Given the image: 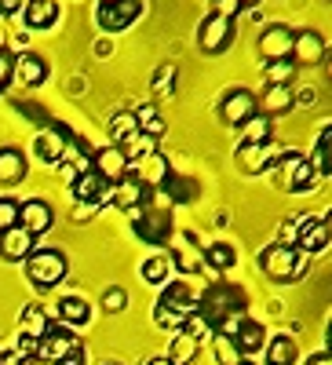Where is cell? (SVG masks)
I'll return each instance as SVG.
<instances>
[{"label":"cell","mask_w":332,"mask_h":365,"mask_svg":"<svg viewBox=\"0 0 332 365\" xmlns=\"http://www.w3.org/2000/svg\"><path fill=\"white\" fill-rule=\"evenodd\" d=\"M249 311V296L241 292L237 285L216 282L208 285L204 296H197V318L204 322L208 332H230Z\"/></svg>","instance_id":"1"},{"label":"cell","mask_w":332,"mask_h":365,"mask_svg":"<svg viewBox=\"0 0 332 365\" xmlns=\"http://www.w3.org/2000/svg\"><path fill=\"white\" fill-rule=\"evenodd\" d=\"M37 358L55 361V365H84V344L73 336V329L63 322H51V329L44 332V340L37 344Z\"/></svg>","instance_id":"2"},{"label":"cell","mask_w":332,"mask_h":365,"mask_svg":"<svg viewBox=\"0 0 332 365\" xmlns=\"http://www.w3.org/2000/svg\"><path fill=\"white\" fill-rule=\"evenodd\" d=\"M259 270L274 282H296L307 274V256L289 249V245H266L259 252Z\"/></svg>","instance_id":"3"},{"label":"cell","mask_w":332,"mask_h":365,"mask_svg":"<svg viewBox=\"0 0 332 365\" xmlns=\"http://www.w3.org/2000/svg\"><path fill=\"white\" fill-rule=\"evenodd\" d=\"M70 274V263L58 249H33V256L26 259V278L37 289H55Z\"/></svg>","instance_id":"4"},{"label":"cell","mask_w":332,"mask_h":365,"mask_svg":"<svg viewBox=\"0 0 332 365\" xmlns=\"http://www.w3.org/2000/svg\"><path fill=\"white\" fill-rule=\"evenodd\" d=\"M270 168H274V175H278V187L289 190V194H304V190H311L314 182H318L311 161L299 158V154H292V150H281L278 161L270 165Z\"/></svg>","instance_id":"5"},{"label":"cell","mask_w":332,"mask_h":365,"mask_svg":"<svg viewBox=\"0 0 332 365\" xmlns=\"http://www.w3.org/2000/svg\"><path fill=\"white\" fill-rule=\"evenodd\" d=\"M132 220H135V234L146 241V245H165V241L175 234L172 230V216L168 208H132Z\"/></svg>","instance_id":"6"},{"label":"cell","mask_w":332,"mask_h":365,"mask_svg":"<svg viewBox=\"0 0 332 365\" xmlns=\"http://www.w3.org/2000/svg\"><path fill=\"white\" fill-rule=\"evenodd\" d=\"M230 41H234V19L223 15V11L208 15V19L201 22V29H197V44H201V51H208V55L227 51Z\"/></svg>","instance_id":"7"},{"label":"cell","mask_w":332,"mask_h":365,"mask_svg":"<svg viewBox=\"0 0 332 365\" xmlns=\"http://www.w3.org/2000/svg\"><path fill=\"white\" fill-rule=\"evenodd\" d=\"M219 117H223V125L241 128L245 120L256 117V96H252V91H245V88H230L227 96H223V103H219Z\"/></svg>","instance_id":"8"},{"label":"cell","mask_w":332,"mask_h":365,"mask_svg":"<svg viewBox=\"0 0 332 365\" xmlns=\"http://www.w3.org/2000/svg\"><path fill=\"white\" fill-rule=\"evenodd\" d=\"M278 154H281V146L274 139H266V143H241L237 165L245 168L249 175H259V172H270V165L278 161Z\"/></svg>","instance_id":"9"},{"label":"cell","mask_w":332,"mask_h":365,"mask_svg":"<svg viewBox=\"0 0 332 365\" xmlns=\"http://www.w3.org/2000/svg\"><path fill=\"white\" fill-rule=\"evenodd\" d=\"M289 58L296 66H318L325 58V37L318 34V29H299V34H292Z\"/></svg>","instance_id":"10"},{"label":"cell","mask_w":332,"mask_h":365,"mask_svg":"<svg viewBox=\"0 0 332 365\" xmlns=\"http://www.w3.org/2000/svg\"><path fill=\"white\" fill-rule=\"evenodd\" d=\"M328 249V216H311V220H299V234H296V252L314 256Z\"/></svg>","instance_id":"11"},{"label":"cell","mask_w":332,"mask_h":365,"mask_svg":"<svg viewBox=\"0 0 332 365\" xmlns=\"http://www.w3.org/2000/svg\"><path fill=\"white\" fill-rule=\"evenodd\" d=\"M51 223H55V212H51V205H48V201L29 197V201H22V205H19V227H22V230H29L33 237L48 234V230H51Z\"/></svg>","instance_id":"12"},{"label":"cell","mask_w":332,"mask_h":365,"mask_svg":"<svg viewBox=\"0 0 332 365\" xmlns=\"http://www.w3.org/2000/svg\"><path fill=\"white\" fill-rule=\"evenodd\" d=\"M70 143H73V135H70L63 125H51V128H44V132L37 135L33 154H37L41 161H48V165H58V161H66L63 154H66Z\"/></svg>","instance_id":"13"},{"label":"cell","mask_w":332,"mask_h":365,"mask_svg":"<svg viewBox=\"0 0 332 365\" xmlns=\"http://www.w3.org/2000/svg\"><path fill=\"white\" fill-rule=\"evenodd\" d=\"M142 15V0H120V4H110V8H99V26L106 34H120V29H128L135 19Z\"/></svg>","instance_id":"14"},{"label":"cell","mask_w":332,"mask_h":365,"mask_svg":"<svg viewBox=\"0 0 332 365\" xmlns=\"http://www.w3.org/2000/svg\"><path fill=\"white\" fill-rule=\"evenodd\" d=\"M292 51V29L274 22V26H266L263 34H259V55H263V63H278V58H289Z\"/></svg>","instance_id":"15"},{"label":"cell","mask_w":332,"mask_h":365,"mask_svg":"<svg viewBox=\"0 0 332 365\" xmlns=\"http://www.w3.org/2000/svg\"><path fill=\"white\" fill-rule=\"evenodd\" d=\"M37 249V237L22 230V227H11V230H0V256L11 259V263H26Z\"/></svg>","instance_id":"16"},{"label":"cell","mask_w":332,"mask_h":365,"mask_svg":"<svg viewBox=\"0 0 332 365\" xmlns=\"http://www.w3.org/2000/svg\"><path fill=\"white\" fill-rule=\"evenodd\" d=\"M172 263H179V270H204V249L194 241L190 230L172 234Z\"/></svg>","instance_id":"17"},{"label":"cell","mask_w":332,"mask_h":365,"mask_svg":"<svg viewBox=\"0 0 332 365\" xmlns=\"http://www.w3.org/2000/svg\"><path fill=\"white\" fill-rule=\"evenodd\" d=\"M92 168H95L106 182H113V187H117V182L128 175V158L120 154V146L110 143V146H103V150H95V154H92Z\"/></svg>","instance_id":"18"},{"label":"cell","mask_w":332,"mask_h":365,"mask_svg":"<svg viewBox=\"0 0 332 365\" xmlns=\"http://www.w3.org/2000/svg\"><path fill=\"white\" fill-rule=\"evenodd\" d=\"M168 175H172L168 158L161 154V150H154V154H146V158L135 161V175H132V179H139L146 190H154V187H165V179H168Z\"/></svg>","instance_id":"19"},{"label":"cell","mask_w":332,"mask_h":365,"mask_svg":"<svg viewBox=\"0 0 332 365\" xmlns=\"http://www.w3.org/2000/svg\"><path fill=\"white\" fill-rule=\"evenodd\" d=\"M227 336L234 340V347L241 351V358H245V354H256V351L266 344V332H263V325H259L256 318H241V322L227 332Z\"/></svg>","instance_id":"20"},{"label":"cell","mask_w":332,"mask_h":365,"mask_svg":"<svg viewBox=\"0 0 332 365\" xmlns=\"http://www.w3.org/2000/svg\"><path fill=\"white\" fill-rule=\"evenodd\" d=\"M292 103H296L292 84H266L263 99H256V113H263V117H278V113H289Z\"/></svg>","instance_id":"21"},{"label":"cell","mask_w":332,"mask_h":365,"mask_svg":"<svg viewBox=\"0 0 332 365\" xmlns=\"http://www.w3.org/2000/svg\"><path fill=\"white\" fill-rule=\"evenodd\" d=\"M157 303H161V307H168V311H175V314H183V318L197 314V292L190 285H183V282L165 285V292H161Z\"/></svg>","instance_id":"22"},{"label":"cell","mask_w":332,"mask_h":365,"mask_svg":"<svg viewBox=\"0 0 332 365\" xmlns=\"http://www.w3.org/2000/svg\"><path fill=\"white\" fill-rule=\"evenodd\" d=\"M106 187H110V182H106L95 168H84V172H77V179H73V197H77L81 205H99L103 194H106Z\"/></svg>","instance_id":"23"},{"label":"cell","mask_w":332,"mask_h":365,"mask_svg":"<svg viewBox=\"0 0 332 365\" xmlns=\"http://www.w3.org/2000/svg\"><path fill=\"white\" fill-rule=\"evenodd\" d=\"M22 22L29 29H48L58 22V4L55 0H26L22 4Z\"/></svg>","instance_id":"24"},{"label":"cell","mask_w":332,"mask_h":365,"mask_svg":"<svg viewBox=\"0 0 332 365\" xmlns=\"http://www.w3.org/2000/svg\"><path fill=\"white\" fill-rule=\"evenodd\" d=\"M15 77L22 81V88H41L44 81H48V63L41 55H19L15 58Z\"/></svg>","instance_id":"25"},{"label":"cell","mask_w":332,"mask_h":365,"mask_svg":"<svg viewBox=\"0 0 332 365\" xmlns=\"http://www.w3.org/2000/svg\"><path fill=\"white\" fill-rule=\"evenodd\" d=\"M26 179V158L15 146H0V187H19Z\"/></svg>","instance_id":"26"},{"label":"cell","mask_w":332,"mask_h":365,"mask_svg":"<svg viewBox=\"0 0 332 365\" xmlns=\"http://www.w3.org/2000/svg\"><path fill=\"white\" fill-rule=\"evenodd\" d=\"M150 197V190L142 187V182L139 179H132V175H125V179H120L117 182V190H113V205L117 208H142V201Z\"/></svg>","instance_id":"27"},{"label":"cell","mask_w":332,"mask_h":365,"mask_svg":"<svg viewBox=\"0 0 332 365\" xmlns=\"http://www.w3.org/2000/svg\"><path fill=\"white\" fill-rule=\"evenodd\" d=\"M19 325H22V336L37 340V344L44 340V332L51 329V322H48V311L41 307V303H29V307L22 311V322H19Z\"/></svg>","instance_id":"28"},{"label":"cell","mask_w":332,"mask_h":365,"mask_svg":"<svg viewBox=\"0 0 332 365\" xmlns=\"http://www.w3.org/2000/svg\"><path fill=\"white\" fill-rule=\"evenodd\" d=\"M58 318H63V325L77 329V325H84L88 318H92V303L81 299V296H63L58 299Z\"/></svg>","instance_id":"29"},{"label":"cell","mask_w":332,"mask_h":365,"mask_svg":"<svg viewBox=\"0 0 332 365\" xmlns=\"http://www.w3.org/2000/svg\"><path fill=\"white\" fill-rule=\"evenodd\" d=\"M165 194L175 201V205H190V201H197V194H201V187H197V179H190V175H168L165 179Z\"/></svg>","instance_id":"30"},{"label":"cell","mask_w":332,"mask_h":365,"mask_svg":"<svg viewBox=\"0 0 332 365\" xmlns=\"http://www.w3.org/2000/svg\"><path fill=\"white\" fill-rule=\"evenodd\" d=\"M311 168H314L318 179H328V175H332V128H328V125H325V132H321L318 143H314V161H311Z\"/></svg>","instance_id":"31"},{"label":"cell","mask_w":332,"mask_h":365,"mask_svg":"<svg viewBox=\"0 0 332 365\" xmlns=\"http://www.w3.org/2000/svg\"><path fill=\"white\" fill-rule=\"evenodd\" d=\"M135 128H139L142 135H150V139H161V135H165V117H161V110H157L154 103L139 106V110H135Z\"/></svg>","instance_id":"32"},{"label":"cell","mask_w":332,"mask_h":365,"mask_svg":"<svg viewBox=\"0 0 332 365\" xmlns=\"http://www.w3.org/2000/svg\"><path fill=\"white\" fill-rule=\"evenodd\" d=\"M234 259H237V252H234V245H227V241H216V245H208L204 249V270H230L234 267Z\"/></svg>","instance_id":"33"},{"label":"cell","mask_w":332,"mask_h":365,"mask_svg":"<svg viewBox=\"0 0 332 365\" xmlns=\"http://www.w3.org/2000/svg\"><path fill=\"white\" fill-rule=\"evenodd\" d=\"M194 354H197V340L187 336V332H175L172 344H168V361L172 365H190Z\"/></svg>","instance_id":"34"},{"label":"cell","mask_w":332,"mask_h":365,"mask_svg":"<svg viewBox=\"0 0 332 365\" xmlns=\"http://www.w3.org/2000/svg\"><path fill=\"white\" fill-rule=\"evenodd\" d=\"M266 365H296V340L292 336H274L266 344Z\"/></svg>","instance_id":"35"},{"label":"cell","mask_w":332,"mask_h":365,"mask_svg":"<svg viewBox=\"0 0 332 365\" xmlns=\"http://www.w3.org/2000/svg\"><path fill=\"white\" fill-rule=\"evenodd\" d=\"M135 132H139V128H135V113L120 110V113L110 117V139H113V146H125Z\"/></svg>","instance_id":"36"},{"label":"cell","mask_w":332,"mask_h":365,"mask_svg":"<svg viewBox=\"0 0 332 365\" xmlns=\"http://www.w3.org/2000/svg\"><path fill=\"white\" fill-rule=\"evenodd\" d=\"M266 139H274V125H270V117L256 113L252 120L241 125V143H266Z\"/></svg>","instance_id":"37"},{"label":"cell","mask_w":332,"mask_h":365,"mask_svg":"<svg viewBox=\"0 0 332 365\" xmlns=\"http://www.w3.org/2000/svg\"><path fill=\"white\" fill-rule=\"evenodd\" d=\"M168 270H172V259H168V256H150V259H142V267H139V274H142L146 285H161V282L168 278Z\"/></svg>","instance_id":"38"},{"label":"cell","mask_w":332,"mask_h":365,"mask_svg":"<svg viewBox=\"0 0 332 365\" xmlns=\"http://www.w3.org/2000/svg\"><path fill=\"white\" fill-rule=\"evenodd\" d=\"M154 150H157V139H150V135L135 132L125 146H120V154H125V158H128V165H132V161H139V158H146V154H154Z\"/></svg>","instance_id":"39"},{"label":"cell","mask_w":332,"mask_h":365,"mask_svg":"<svg viewBox=\"0 0 332 365\" xmlns=\"http://www.w3.org/2000/svg\"><path fill=\"white\" fill-rule=\"evenodd\" d=\"M263 73L270 84H289L296 77V63L292 58H278V63H263Z\"/></svg>","instance_id":"40"},{"label":"cell","mask_w":332,"mask_h":365,"mask_svg":"<svg viewBox=\"0 0 332 365\" xmlns=\"http://www.w3.org/2000/svg\"><path fill=\"white\" fill-rule=\"evenodd\" d=\"M212 351H216L219 365H234V361H241V351L234 347V340L227 336V332H212Z\"/></svg>","instance_id":"41"},{"label":"cell","mask_w":332,"mask_h":365,"mask_svg":"<svg viewBox=\"0 0 332 365\" xmlns=\"http://www.w3.org/2000/svg\"><path fill=\"white\" fill-rule=\"evenodd\" d=\"M183 314H175V311H168V307H161V303H157V307H154V325L157 329H168V332H183Z\"/></svg>","instance_id":"42"},{"label":"cell","mask_w":332,"mask_h":365,"mask_svg":"<svg viewBox=\"0 0 332 365\" xmlns=\"http://www.w3.org/2000/svg\"><path fill=\"white\" fill-rule=\"evenodd\" d=\"M19 227V201L15 197H0V230Z\"/></svg>","instance_id":"43"},{"label":"cell","mask_w":332,"mask_h":365,"mask_svg":"<svg viewBox=\"0 0 332 365\" xmlns=\"http://www.w3.org/2000/svg\"><path fill=\"white\" fill-rule=\"evenodd\" d=\"M125 307H128V292H125V289H117V285H113V289L103 292V311L117 314V311H125Z\"/></svg>","instance_id":"44"},{"label":"cell","mask_w":332,"mask_h":365,"mask_svg":"<svg viewBox=\"0 0 332 365\" xmlns=\"http://www.w3.org/2000/svg\"><path fill=\"white\" fill-rule=\"evenodd\" d=\"M15 81V55L8 48H0V91Z\"/></svg>","instance_id":"45"},{"label":"cell","mask_w":332,"mask_h":365,"mask_svg":"<svg viewBox=\"0 0 332 365\" xmlns=\"http://www.w3.org/2000/svg\"><path fill=\"white\" fill-rule=\"evenodd\" d=\"M172 77H175V66H161V73H157V96H172Z\"/></svg>","instance_id":"46"},{"label":"cell","mask_w":332,"mask_h":365,"mask_svg":"<svg viewBox=\"0 0 332 365\" xmlns=\"http://www.w3.org/2000/svg\"><path fill=\"white\" fill-rule=\"evenodd\" d=\"M259 0H227V8L230 11H249V8H256ZM230 11H223V15H230Z\"/></svg>","instance_id":"47"},{"label":"cell","mask_w":332,"mask_h":365,"mask_svg":"<svg viewBox=\"0 0 332 365\" xmlns=\"http://www.w3.org/2000/svg\"><path fill=\"white\" fill-rule=\"evenodd\" d=\"M22 4L26 0H0V15H15V11H22Z\"/></svg>","instance_id":"48"},{"label":"cell","mask_w":332,"mask_h":365,"mask_svg":"<svg viewBox=\"0 0 332 365\" xmlns=\"http://www.w3.org/2000/svg\"><path fill=\"white\" fill-rule=\"evenodd\" d=\"M77 208H81V212H73V220H77V223H84L88 216H95V212H99V205H77Z\"/></svg>","instance_id":"49"},{"label":"cell","mask_w":332,"mask_h":365,"mask_svg":"<svg viewBox=\"0 0 332 365\" xmlns=\"http://www.w3.org/2000/svg\"><path fill=\"white\" fill-rule=\"evenodd\" d=\"M58 172H63V179L70 182V187H73V179H77V168H73L70 161H58Z\"/></svg>","instance_id":"50"},{"label":"cell","mask_w":332,"mask_h":365,"mask_svg":"<svg viewBox=\"0 0 332 365\" xmlns=\"http://www.w3.org/2000/svg\"><path fill=\"white\" fill-rule=\"evenodd\" d=\"M307 365H332V361H328V351H325V354H314Z\"/></svg>","instance_id":"51"},{"label":"cell","mask_w":332,"mask_h":365,"mask_svg":"<svg viewBox=\"0 0 332 365\" xmlns=\"http://www.w3.org/2000/svg\"><path fill=\"white\" fill-rule=\"evenodd\" d=\"M22 365H55V361H44V358H26Z\"/></svg>","instance_id":"52"},{"label":"cell","mask_w":332,"mask_h":365,"mask_svg":"<svg viewBox=\"0 0 332 365\" xmlns=\"http://www.w3.org/2000/svg\"><path fill=\"white\" fill-rule=\"evenodd\" d=\"M146 365H172V361H168V358H150Z\"/></svg>","instance_id":"53"},{"label":"cell","mask_w":332,"mask_h":365,"mask_svg":"<svg viewBox=\"0 0 332 365\" xmlns=\"http://www.w3.org/2000/svg\"><path fill=\"white\" fill-rule=\"evenodd\" d=\"M110 4H120V0H99V8H110Z\"/></svg>","instance_id":"54"},{"label":"cell","mask_w":332,"mask_h":365,"mask_svg":"<svg viewBox=\"0 0 332 365\" xmlns=\"http://www.w3.org/2000/svg\"><path fill=\"white\" fill-rule=\"evenodd\" d=\"M234 365H252V361H249V358H241V361H234Z\"/></svg>","instance_id":"55"},{"label":"cell","mask_w":332,"mask_h":365,"mask_svg":"<svg viewBox=\"0 0 332 365\" xmlns=\"http://www.w3.org/2000/svg\"><path fill=\"white\" fill-rule=\"evenodd\" d=\"M106 365H117V361H106Z\"/></svg>","instance_id":"56"}]
</instances>
